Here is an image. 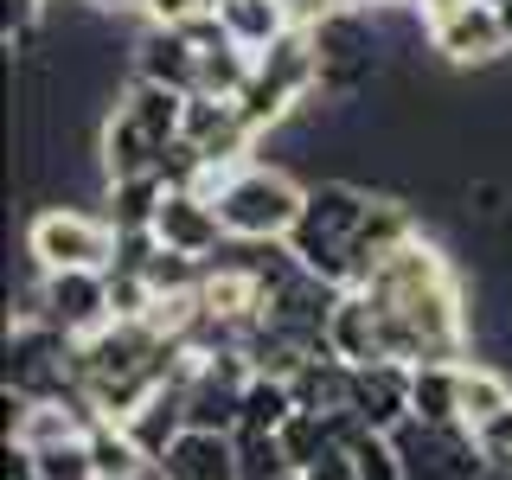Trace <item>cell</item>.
I'll use <instances>...</instances> for the list:
<instances>
[{
  "label": "cell",
  "mask_w": 512,
  "mask_h": 480,
  "mask_svg": "<svg viewBox=\"0 0 512 480\" xmlns=\"http://www.w3.org/2000/svg\"><path fill=\"white\" fill-rule=\"evenodd\" d=\"M365 205H372V192H365L359 180H346V173H327V180L308 186V205H301L295 231H288V250L301 256V269L333 288H352V231H359Z\"/></svg>",
  "instance_id": "obj_1"
},
{
  "label": "cell",
  "mask_w": 512,
  "mask_h": 480,
  "mask_svg": "<svg viewBox=\"0 0 512 480\" xmlns=\"http://www.w3.org/2000/svg\"><path fill=\"white\" fill-rule=\"evenodd\" d=\"M301 205H308V186L282 167H263V160H250V167L218 192V218H224V237H231V244H288Z\"/></svg>",
  "instance_id": "obj_2"
},
{
  "label": "cell",
  "mask_w": 512,
  "mask_h": 480,
  "mask_svg": "<svg viewBox=\"0 0 512 480\" xmlns=\"http://www.w3.org/2000/svg\"><path fill=\"white\" fill-rule=\"evenodd\" d=\"M116 250L122 231L103 212H84V205H45L26 224V256L39 269H116Z\"/></svg>",
  "instance_id": "obj_3"
},
{
  "label": "cell",
  "mask_w": 512,
  "mask_h": 480,
  "mask_svg": "<svg viewBox=\"0 0 512 480\" xmlns=\"http://www.w3.org/2000/svg\"><path fill=\"white\" fill-rule=\"evenodd\" d=\"M397 455H404V480H487L493 461L468 423H410L397 429Z\"/></svg>",
  "instance_id": "obj_4"
},
{
  "label": "cell",
  "mask_w": 512,
  "mask_h": 480,
  "mask_svg": "<svg viewBox=\"0 0 512 480\" xmlns=\"http://www.w3.org/2000/svg\"><path fill=\"white\" fill-rule=\"evenodd\" d=\"M39 320H52L71 340H90L116 320L109 269H39Z\"/></svg>",
  "instance_id": "obj_5"
},
{
  "label": "cell",
  "mask_w": 512,
  "mask_h": 480,
  "mask_svg": "<svg viewBox=\"0 0 512 480\" xmlns=\"http://www.w3.org/2000/svg\"><path fill=\"white\" fill-rule=\"evenodd\" d=\"M429 52H436L442 64H455V71H487V64L512 58L500 7H493V0H468V7H455L448 20L429 26Z\"/></svg>",
  "instance_id": "obj_6"
},
{
  "label": "cell",
  "mask_w": 512,
  "mask_h": 480,
  "mask_svg": "<svg viewBox=\"0 0 512 480\" xmlns=\"http://www.w3.org/2000/svg\"><path fill=\"white\" fill-rule=\"evenodd\" d=\"M154 244L212 263V256L231 244V237H224V218H218V199L199 192V186H167V199H160V212H154Z\"/></svg>",
  "instance_id": "obj_7"
},
{
  "label": "cell",
  "mask_w": 512,
  "mask_h": 480,
  "mask_svg": "<svg viewBox=\"0 0 512 480\" xmlns=\"http://www.w3.org/2000/svg\"><path fill=\"white\" fill-rule=\"evenodd\" d=\"M448 282H461L455 263H448V250L429 231H416L410 244H397L359 288H365V295H378V301H397V295H423V288H448Z\"/></svg>",
  "instance_id": "obj_8"
},
{
  "label": "cell",
  "mask_w": 512,
  "mask_h": 480,
  "mask_svg": "<svg viewBox=\"0 0 512 480\" xmlns=\"http://www.w3.org/2000/svg\"><path fill=\"white\" fill-rule=\"evenodd\" d=\"M352 416H359L365 429L397 436V429L410 423V365H397V359L352 365Z\"/></svg>",
  "instance_id": "obj_9"
},
{
  "label": "cell",
  "mask_w": 512,
  "mask_h": 480,
  "mask_svg": "<svg viewBox=\"0 0 512 480\" xmlns=\"http://www.w3.org/2000/svg\"><path fill=\"white\" fill-rule=\"evenodd\" d=\"M154 480H244L237 436H224V429H180V442L154 461Z\"/></svg>",
  "instance_id": "obj_10"
},
{
  "label": "cell",
  "mask_w": 512,
  "mask_h": 480,
  "mask_svg": "<svg viewBox=\"0 0 512 480\" xmlns=\"http://www.w3.org/2000/svg\"><path fill=\"white\" fill-rule=\"evenodd\" d=\"M128 64H135V77H148V84H167V90H199V45L186 39L180 26H141V39L128 45Z\"/></svg>",
  "instance_id": "obj_11"
},
{
  "label": "cell",
  "mask_w": 512,
  "mask_h": 480,
  "mask_svg": "<svg viewBox=\"0 0 512 480\" xmlns=\"http://www.w3.org/2000/svg\"><path fill=\"white\" fill-rule=\"evenodd\" d=\"M416 231H423V224H416V212H410L404 199H372V205H365L359 231H352V250H346V263H352V288L372 276V269H378L397 244H410Z\"/></svg>",
  "instance_id": "obj_12"
},
{
  "label": "cell",
  "mask_w": 512,
  "mask_h": 480,
  "mask_svg": "<svg viewBox=\"0 0 512 480\" xmlns=\"http://www.w3.org/2000/svg\"><path fill=\"white\" fill-rule=\"evenodd\" d=\"M327 346H333V359H346V365L391 359V352H384V320H378L365 288H340V301H333V314H327Z\"/></svg>",
  "instance_id": "obj_13"
},
{
  "label": "cell",
  "mask_w": 512,
  "mask_h": 480,
  "mask_svg": "<svg viewBox=\"0 0 512 480\" xmlns=\"http://www.w3.org/2000/svg\"><path fill=\"white\" fill-rule=\"evenodd\" d=\"M167 148H173V141H167ZM167 148H160V141L135 116H128L122 103L103 116V128H96V167H103V180H135V173H154Z\"/></svg>",
  "instance_id": "obj_14"
},
{
  "label": "cell",
  "mask_w": 512,
  "mask_h": 480,
  "mask_svg": "<svg viewBox=\"0 0 512 480\" xmlns=\"http://www.w3.org/2000/svg\"><path fill=\"white\" fill-rule=\"evenodd\" d=\"M288 384H295V404L314 410V416H340V410H352V365L333 359V352H314V359L301 365Z\"/></svg>",
  "instance_id": "obj_15"
},
{
  "label": "cell",
  "mask_w": 512,
  "mask_h": 480,
  "mask_svg": "<svg viewBox=\"0 0 512 480\" xmlns=\"http://www.w3.org/2000/svg\"><path fill=\"white\" fill-rule=\"evenodd\" d=\"M180 429H186V384H160L148 404L128 416V436L148 448V461L167 455V448L180 442Z\"/></svg>",
  "instance_id": "obj_16"
},
{
  "label": "cell",
  "mask_w": 512,
  "mask_h": 480,
  "mask_svg": "<svg viewBox=\"0 0 512 480\" xmlns=\"http://www.w3.org/2000/svg\"><path fill=\"white\" fill-rule=\"evenodd\" d=\"M116 103H122L141 128H148L160 148H167V141H180V128H186V90H167V84H148V77H135V84H128Z\"/></svg>",
  "instance_id": "obj_17"
},
{
  "label": "cell",
  "mask_w": 512,
  "mask_h": 480,
  "mask_svg": "<svg viewBox=\"0 0 512 480\" xmlns=\"http://www.w3.org/2000/svg\"><path fill=\"white\" fill-rule=\"evenodd\" d=\"M167 199L160 173H135V180H103V218L116 231H154V212Z\"/></svg>",
  "instance_id": "obj_18"
},
{
  "label": "cell",
  "mask_w": 512,
  "mask_h": 480,
  "mask_svg": "<svg viewBox=\"0 0 512 480\" xmlns=\"http://www.w3.org/2000/svg\"><path fill=\"white\" fill-rule=\"evenodd\" d=\"M90 468L96 480H154V461L128 436V423H90Z\"/></svg>",
  "instance_id": "obj_19"
},
{
  "label": "cell",
  "mask_w": 512,
  "mask_h": 480,
  "mask_svg": "<svg viewBox=\"0 0 512 480\" xmlns=\"http://www.w3.org/2000/svg\"><path fill=\"white\" fill-rule=\"evenodd\" d=\"M218 20H224V32H231L244 52H269L282 32H295V20H288L282 0H224Z\"/></svg>",
  "instance_id": "obj_20"
},
{
  "label": "cell",
  "mask_w": 512,
  "mask_h": 480,
  "mask_svg": "<svg viewBox=\"0 0 512 480\" xmlns=\"http://www.w3.org/2000/svg\"><path fill=\"white\" fill-rule=\"evenodd\" d=\"M416 423H461V365H410Z\"/></svg>",
  "instance_id": "obj_21"
},
{
  "label": "cell",
  "mask_w": 512,
  "mask_h": 480,
  "mask_svg": "<svg viewBox=\"0 0 512 480\" xmlns=\"http://www.w3.org/2000/svg\"><path fill=\"white\" fill-rule=\"evenodd\" d=\"M506 404H512V378L500 372V365L461 359V423L480 429V423H493Z\"/></svg>",
  "instance_id": "obj_22"
},
{
  "label": "cell",
  "mask_w": 512,
  "mask_h": 480,
  "mask_svg": "<svg viewBox=\"0 0 512 480\" xmlns=\"http://www.w3.org/2000/svg\"><path fill=\"white\" fill-rule=\"evenodd\" d=\"M295 410H301V404H295V384L256 372V378L244 384V423H237V429H250V436H276V429H282Z\"/></svg>",
  "instance_id": "obj_23"
},
{
  "label": "cell",
  "mask_w": 512,
  "mask_h": 480,
  "mask_svg": "<svg viewBox=\"0 0 512 480\" xmlns=\"http://www.w3.org/2000/svg\"><path fill=\"white\" fill-rule=\"evenodd\" d=\"M276 442H282V455H288V468H295V474H308L314 461L333 448L327 416H314V410H295V416H288V423L276 429Z\"/></svg>",
  "instance_id": "obj_24"
},
{
  "label": "cell",
  "mask_w": 512,
  "mask_h": 480,
  "mask_svg": "<svg viewBox=\"0 0 512 480\" xmlns=\"http://www.w3.org/2000/svg\"><path fill=\"white\" fill-rule=\"evenodd\" d=\"M352 468H359V480H404V455H397V442L384 429H365L352 442Z\"/></svg>",
  "instance_id": "obj_25"
},
{
  "label": "cell",
  "mask_w": 512,
  "mask_h": 480,
  "mask_svg": "<svg viewBox=\"0 0 512 480\" xmlns=\"http://www.w3.org/2000/svg\"><path fill=\"white\" fill-rule=\"evenodd\" d=\"M39 480H96L90 468V436H77V442H58V448H39Z\"/></svg>",
  "instance_id": "obj_26"
},
{
  "label": "cell",
  "mask_w": 512,
  "mask_h": 480,
  "mask_svg": "<svg viewBox=\"0 0 512 480\" xmlns=\"http://www.w3.org/2000/svg\"><path fill=\"white\" fill-rule=\"evenodd\" d=\"M461 199H468V218H480V224H506V212H512V186L493 180V173L468 180V186H461Z\"/></svg>",
  "instance_id": "obj_27"
},
{
  "label": "cell",
  "mask_w": 512,
  "mask_h": 480,
  "mask_svg": "<svg viewBox=\"0 0 512 480\" xmlns=\"http://www.w3.org/2000/svg\"><path fill=\"white\" fill-rule=\"evenodd\" d=\"M474 436H480V448H487V461H493V468H512V404H506L500 416H493V423H480Z\"/></svg>",
  "instance_id": "obj_28"
},
{
  "label": "cell",
  "mask_w": 512,
  "mask_h": 480,
  "mask_svg": "<svg viewBox=\"0 0 512 480\" xmlns=\"http://www.w3.org/2000/svg\"><path fill=\"white\" fill-rule=\"evenodd\" d=\"M301 480H359V468H352V448L333 442V448H327V455H320V461H314V468L301 474Z\"/></svg>",
  "instance_id": "obj_29"
},
{
  "label": "cell",
  "mask_w": 512,
  "mask_h": 480,
  "mask_svg": "<svg viewBox=\"0 0 512 480\" xmlns=\"http://www.w3.org/2000/svg\"><path fill=\"white\" fill-rule=\"evenodd\" d=\"M410 7H416V20H423V26H436V20H448L455 7H468V0H410Z\"/></svg>",
  "instance_id": "obj_30"
},
{
  "label": "cell",
  "mask_w": 512,
  "mask_h": 480,
  "mask_svg": "<svg viewBox=\"0 0 512 480\" xmlns=\"http://www.w3.org/2000/svg\"><path fill=\"white\" fill-rule=\"evenodd\" d=\"M500 26H506V52H512V0H500Z\"/></svg>",
  "instance_id": "obj_31"
},
{
  "label": "cell",
  "mask_w": 512,
  "mask_h": 480,
  "mask_svg": "<svg viewBox=\"0 0 512 480\" xmlns=\"http://www.w3.org/2000/svg\"><path fill=\"white\" fill-rule=\"evenodd\" d=\"M346 7H410V0H346Z\"/></svg>",
  "instance_id": "obj_32"
},
{
  "label": "cell",
  "mask_w": 512,
  "mask_h": 480,
  "mask_svg": "<svg viewBox=\"0 0 512 480\" xmlns=\"http://www.w3.org/2000/svg\"><path fill=\"white\" fill-rule=\"evenodd\" d=\"M288 480H301V474H288Z\"/></svg>",
  "instance_id": "obj_33"
}]
</instances>
